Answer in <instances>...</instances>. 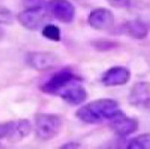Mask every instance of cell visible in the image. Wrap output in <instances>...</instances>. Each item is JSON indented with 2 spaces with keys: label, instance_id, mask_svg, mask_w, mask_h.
<instances>
[{
  "label": "cell",
  "instance_id": "7c38bea8",
  "mask_svg": "<svg viewBox=\"0 0 150 149\" xmlns=\"http://www.w3.org/2000/svg\"><path fill=\"white\" fill-rule=\"evenodd\" d=\"M120 31L134 39H145L149 34V26L142 20H132L124 23Z\"/></svg>",
  "mask_w": 150,
  "mask_h": 149
},
{
  "label": "cell",
  "instance_id": "ac0fdd59",
  "mask_svg": "<svg viewBox=\"0 0 150 149\" xmlns=\"http://www.w3.org/2000/svg\"><path fill=\"white\" fill-rule=\"evenodd\" d=\"M97 46H98V48H100L101 49L102 47H105V49H110V48H113V47H115V44L114 43H110V41H105V43H98L97 44Z\"/></svg>",
  "mask_w": 150,
  "mask_h": 149
},
{
  "label": "cell",
  "instance_id": "6da1fadb",
  "mask_svg": "<svg viewBox=\"0 0 150 149\" xmlns=\"http://www.w3.org/2000/svg\"><path fill=\"white\" fill-rule=\"evenodd\" d=\"M122 112L116 100L111 98H101L82 106L76 110L75 116L84 123L97 124L105 121L109 122Z\"/></svg>",
  "mask_w": 150,
  "mask_h": 149
},
{
  "label": "cell",
  "instance_id": "277c9868",
  "mask_svg": "<svg viewBox=\"0 0 150 149\" xmlns=\"http://www.w3.org/2000/svg\"><path fill=\"white\" fill-rule=\"evenodd\" d=\"M79 79H81V77L71 69H62L42 83L40 85V90L45 94L58 96L67 86Z\"/></svg>",
  "mask_w": 150,
  "mask_h": 149
},
{
  "label": "cell",
  "instance_id": "5b68a950",
  "mask_svg": "<svg viewBox=\"0 0 150 149\" xmlns=\"http://www.w3.org/2000/svg\"><path fill=\"white\" fill-rule=\"evenodd\" d=\"M59 58L50 51H33L27 53V64L37 71H47L59 63Z\"/></svg>",
  "mask_w": 150,
  "mask_h": 149
},
{
  "label": "cell",
  "instance_id": "8fae6325",
  "mask_svg": "<svg viewBox=\"0 0 150 149\" xmlns=\"http://www.w3.org/2000/svg\"><path fill=\"white\" fill-rule=\"evenodd\" d=\"M111 130L119 136H127L133 133H135L138 128V122L137 120L133 118H128L126 114L122 112L121 114L116 116L112 120L109 121Z\"/></svg>",
  "mask_w": 150,
  "mask_h": 149
},
{
  "label": "cell",
  "instance_id": "2e32d148",
  "mask_svg": "<svg viewBox=\"0 0 150 149\" xmlns=\"http://www.w3.org/2000/svg\"><path fill=\"white\" fill-rule=\"evenodd\" d=\"M13 122H7V123H0V140L1 139H6L9 142V139L11 137L12 130H13Z\"/></svg>",
  "mask_w": 150,
  "mask_h": 149
},
{
  "label": "cell",
  "instance_id": "3957f363",
  "mask_svg": "<svg viewBox=\"0 0 150 149\" xmlns=\"http://www.w3.org/2000/svg\"><path fill=\"white\" fill-rule=\"evenodd\" d=\"M50 11L48 7L26 8L25 10L20 12L18 15L20 24L28 31H37L42 28L50 19Z\"/></svg>",
  "mask_w": 150,
  "mask_h": 149
},
{
  "label": "cell",
  "instance_id": "30bf717a",
  "mask_svg": "<svg viewBox=\"0 0 150 149\" xmlns=\"http://www.w3.org/2000/svg\"><path fill=\"white\" fill-rule=\"evenodd\" d=\"M131 79V71L125 67H112L103 73L101 82L108 87L122 86Z\"/></svg>",
  "mask_w": 150,
  "mask_h": 149
},
{
  "label": "cell",
  "instance_id": "5bb4252c",
  "mask_svg": "<svg viewBox=\"0 0 150 149\" xmlns=\"http://www.w3.org/2000/svg\"><path fill=\"white\" fill-rule=\"evenodd\" d=\"M42 36L49 40L60 41L61 40V31L54 24H46L41 30Z\"/></svg>",
  "mask_w": 150,
  "mask_h": 149
},
{
  "label": "cell",
  "instance_id": "d6986e66",
  "mask_svg": "<svg viewBox=\"0 0 150 149\" xmlns=\"http://www.w3.org/2000/svg\"><path fill=\"white\" fill-rule=\"evenodd\" d=\"M113 2V4L119 6V7H125L129 4V0H111Z\"/></svg>",
  "mask_w": 150,
  "mask_h": 149
},
{
  "label": "cell",
  "instance_id": "9a60e30c",
  "mask_svg": "<svg viewBox=\"0 0 150 149\" xmlns=\"http://www.w3.org/2000/svg\"><path fill=\"white\" fill-rule=\"evenodd\" d=\"M128 148L131 149H147L150 148V134L139 135L128 143Z\"/></svg>",
  "mask_w": 150,
  "mask_h": 149
},
{
  "label": "cell",
  "instance_id": "4fadbf2b",
  "mask_svg": "<svg viewBox=\"0 0 150 149\" xmlns=\"http://www.w3.org/2000/svg\"><path fill=\"white\" fill-rule=\"evenodd\" d=\"M32 130V124L28 120H18L13 122V130H12L11 137L9 139V143L15 144L21 142L22 139L28 136Z\"/></svg>",
  "mask_w": 150,
  "mask_h": 149
},
{
  "label": "cell",
  "instance_id": "9c48e42d",
  "mask_svg": "<svg viewBox=\"0 0 150 149\" xmlns=\"http://www.w3.org/2000/svg\"><path fill=\"white\" fill-rule=\"evenodd\" d=\"M58 96L62 98L64 101H67L68 104L77 106L83 104L87 99V90L83 86L82 79H79L67 86Z\"/></svg>",
  "mask_w": 150,
  "mask_h": 149
},
{
  "label": "cell",
  "instance_id": "ba28073f",
  "mask_svg": "<svg viewBox=\"0 0 150 149\" xmlns=\"http://www.w3.org/2000/svg\"><path fill=\"white\" fill-rule=\"evenodd\" d=\"M87 22L95 30H110L114 24V14L107 8H97L88 14Z\"/></svg>",
  "mask_w": 150,
  "mask_h": 149
},
{
  "label": "cell",
  "instance_id": "8992f818",
  "mask_svg": "<svg viewBox=\"0 0 150 149\" xmlns=\"http://www.w3.org/2000/svg\"><path fill=\"white\" fill-rule=\"evenodd\" d=\"M48 9L59 22L69 24L75 18V7L69 0H50Z\"/></svg>",
  "mask_w": 150,
  "mask_h": 149
},
{
  "label": "cell",
  "instance_id": "52a82bcc",
  "mask_svg": "<svg viewBox=\"0 0 150 149\" xmlns=\"http://www.w3.org/2000/svg\"><path fill=\"white\" fill-rule=\"evenodd\" d=\"M128 102L138 109H150V82H138L132 87Z\"/></svg>",
  "mask_w": 150,
  "mask_h": 149
},
{
  "label": "cell",
  "instance_id": "e0dca14e",
  "mask_svg": "<svg viewBox=\"0 0 150 149\" xmlns=\"http://www.w3.org/2000/svg\"><path fill=\"white\" fill-rule=\"evenodd\" d=\"M22 2L25 6V8H34V7L46 6L45 0H22Z\"/></svg>",
  "mask_w": 150,
  "mask_h": 149
},
{
  "label": "cell",
  "instance_id": "44dd1931",
  "mask_svg": "<svg viewBox=\"0 0 150 149\" xmlns=\"http://www.w3.org/2000/svg\"><path fill=\"white\" fill-rule=\"evenodd\" d=\"M4 30H2V27L0 26V39L4 37Z\"/></svg>",
  "mask_w": 150,
  "mask_h": 149
},
{
  "label": "cell",
  "instance_id": "7a4b0ae2",
  "mask_svg": "<svg viewBox=\"0 0 150 149\" xmlns=\"http://www.w3.org/2000/svg\"><path fill=\"white\" fill-rule=\"evenodd\" d=\"M63 126L62 119L53 113H37L34 119V130L41 140H50L58 136Z\"/></svg>",
  "mask_w": 150,
  "mask_h": 149
},
{
  "label": "cell",
  "instance_id": "ffe728a7",
  "mask_svg": "<svg viewBox=\"0 0 150 149\" xmlns=\"http://www.w3.org/2000/svg\"><path fill=\"white\" fill-rule=\"evenodd\" d=\"M79 145L75 144V143H69L67 145L62 146V148H79Z\"/></svg>",
  "mask_w": 150,
  "mask_h": 149
}]
</instances>
